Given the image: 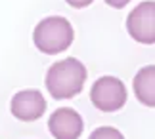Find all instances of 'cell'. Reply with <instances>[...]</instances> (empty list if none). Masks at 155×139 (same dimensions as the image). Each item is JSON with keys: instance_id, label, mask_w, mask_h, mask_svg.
<instances>
[{"instance_id": "cell-1", "label": "cell", "mask_w": 155, "mask_h": 139, "mask_svg": "<svg viewBox=\"0 0 155 139\" xmlns=\"http://www.w3.org/2000/svg\"><path fill=\"white\" fill-rule=\"evenodd\" d=\"M86 82V67L75 57L54 63L46 72V90L56 99H69L82 92Z\"/></svg>"}, {"instance_id": "cell-2", "label": "cell", "mask_w": 155, "mask_h": 139, "mask_svg": "<svg viewBox=\"0 0 155 139\" xmlns=\"http://www.w3.org/2000/svg\"><path fill=\"white\" fill-rule=\"evenodd\" d=\"M73 40H75L73 25L61 15L44 17L33 31L35 46L46 55H56V53L65 52L73 44Z\"/></svg>"}, {"instance_id": "cell-3", "label": "cell", "mask_w": 155, "mask_h": 139, "mask_svg": "<svg viewBox=\"0 0 155 139\" xmlns=\"http://www.w3.org/2000/svg\"><path fill=\"white\" fill-rule=\"evenodd\" d=\"M90 101L94 103V107L104 112L119 111L127 103V88L123 80L115 76H102L94 82L90 90Z\"/></svg>"}, {"instance_id": "cell-4", "label": "cell", "mask_w": 155, "mask_h": 139, "mask_svg": "<svg viewBox=\"0 0 155 139\" xmlns=\"http://www.w3.org/2000/svg\"><path fill=\"white\" fill-rule=\"evenodd\" d=\"M127 31L138 44H155V2L138 4L127 17Z\"/></svg>"}, {"instance_id": "cell-5", "label": "cell", "mask_w": 155, "mask_h": 139, "mask_svg": "<svg viewBox=\"0 0 155 139\" xmlns=\"http://www.w3.org/2000/svg\"><path fill=\"white\" fill-rule=\"evenodd\" d=\"M12 114L21 122H35L46 111V99L38 90H21L12 97Z\"/></svg>"}, {"instance_id": "cell-6", "label": "cell", "mask_w": 155, "mask_h": 139, "mask_svg": "<svg viewBox=\"0 0 155 139\" xmlns=\"http://www.w3.org/2000/svg\"><path fill=\"white\" fill-rule=\"evenodd\" d=\"M48 130L56 139H79L84 130V122L77 111L61 107L52 112L48 120Z\"/></svg>"}, {"instance_id": "cell-7", "label": "cell", "mask_w": 155, "mask_h": 139, "mask_svg": "<svg viewBox=\"0 0 155 139\" xmlns=\"http://www.w3.org/2000/svg\"><path fill=\"white\" fill-rule=\"evenodd\" d=\"M134 95L142 105L155 107V65L142 67L134 76L132 82Z\"/></svg>"}, {"instance_id": "cell-8", "label": "cell", "mask_w": 155, "mask_h": 139, "mask_svg": "<svg viewBox=\"0 0 155 139\" xmlns=\"http://www.w3.org/2000/svg\"><path fill=\"white\" fill-rule=\"evenodd\" d=\"M88 139H124L123 134L117 128H111V126H104V128L94 130Z\"/></svg>"}, {"instance_id": "cell-9", "label": "cell", "mask_w": 155, "mask_h": 139, "mask_svg": "<svg viewBox=\"0 0 155 139\" xmlns=\"http://www.w3.org/2000/svg\"><path fill=\"white\" fill-rule=\"evenodd\" d=\"M94 0H67L69 6H73V8H86V6H90Z\"/></svg>"}, {"instance_id": "cell-10", "label": "cell", "mask_w": 155, "mask_h": 139, "mask_svg": "<svg viewBox=\"0 0 155 139\" xmlns=\"http://www.w3.org/2000/svg\"><path fill=\"white\" fill-rule=\"evenodd\" d=\"M130 2V0H105V4L107 6H111V8H117V10H121V8H124Z\"/></svg>"}]
</instances>
